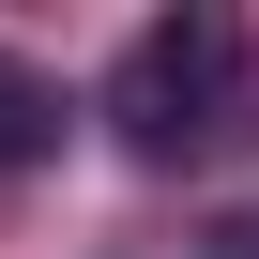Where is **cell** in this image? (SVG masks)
<instances>
[{"mask_svg":"<svg viewBox=\"0 0 259 259\" xmlns=\"http://www.w3.org/2000/svg\"><path fill=\"white\" fill-rule=\"evenodd\" d=\"M107 107H122V138H138L153 168L213 153V138H229V107H244V31H229V16H153L138 46H122Z\"/></svg>","mask_w":259,"mask_h":259,"instance_id":"6da1fadb","label":"cell"},{"mask_svg":"<svg viewBox=\"0 0 259 259\" xmlns=\"http://www.w3.org/2000/svg\"><path fill=\"white\" fill-rule=\"evenodd\" d=\"M31 153H61V92L0 46V168H31Z\"/></svg>","mask_w":259,"mask_h":259,"instance_id":"7a4b0ae2","label":"cell"}]
</instances>
